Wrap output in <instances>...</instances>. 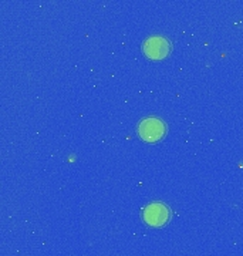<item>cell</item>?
I'll return each mask as SVG.
<instances>
[{"label":"cell","mask_w":243,"mask_h":256,"mask_svg":"<svg viewBox=\"0 0 243 256\" xmlns=\"http://www.w3.org/2000/svg\"><path fill=\"white\" fill-rule=\"evenodd\" d=\"M136 131H138V136L141 137V140H144L145 142H156L165 137L166 124L164 122V120L158 117H145L138 122Z\"/></svg>","instance_id":"2"},{"label":"cell","mask_w":243,"mask_h":256,"mask_svg":"<svg viewBox=\"0 0 243 256\" xmlns=\"http://www.w3.org/2000/svg\"><path fill=\"white\" fill-rule=\"evenodd\" d=\"M142 220L152 228H161L171 220V210L164 202H150L142 208Z\"/></svg>","instance_id":"1"},{"label":"cell","mask_w":243,"mask_h":256,"mask_svg":"<svg viewBox=\"0 0 243 256\" xmlns=\"http://www.w3.org/2000/svg\"><path fill=\"white\" fill-rule=\"evenodd\" d=\"M142 52L151 60H162L171 53V43L166 37L160 34L150 36L142 43Z\"/></svg>","instance_id":"3"}]
</instances>
